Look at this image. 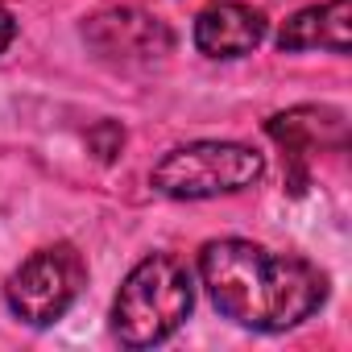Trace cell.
<instances>
[{
	"instance_id": "obj_8",
	"label": "cell",
	"mask_w": 352,
	"mask_h": 352,
	"mask_svg": "<svg viewBox=\"0 0 352 352\" xmlns=\"http://www.w3.org/2000/svg\"><path fill=\"white\" fill-rule=\"evenodd\" d=\"M87 145L96 149L100 162H112V157L120 153V145H124V129H120L116 120H100V124L87 133Z\"/></svg>"
},
{
	"instance_id": "obj_6",
	"label": "cell",
	"mask_w": 352,
	"mask_h": 352,
	"mask_svg": "<svg viewBox=\"0 0 352 352\" xmlns=\"http://www.w3.org/2000/svg\"><path fill=\"white\" fill-rule=\"evenodd\" d=\"M265 38V13L241 0H216L195 17V46L208 58H245Z\"/></svg>"
},
{
	"instance_id": "obj_7",
	"label": "cell",
	"mask_w": 352,
	"mask_h": 352,
	"mask_svg": "<svg viewBox=\"0 0 352 352\" xmlns=\"http://www.w3.org/2000/svg\"><path fill=\"white\" fill-rule=\"evenodd\" d=\"M348 25H352V0H323V5L298 9L282 30L278 46L282 50H331L348 54Z\"/></svg>"
},
{
	"instance_id": "obj_4",
	"label": "cell",
	"mask_w": 352,
	"mask_h": 352,
	"mask_svg": "<svg viewBox=\"0 0 352 352\" xmlns=\"http://www.w3.org/2000/svg\"><path fill=\"white\" fill-rule=\"evenodd\" d=\"M83 282H87L83 257L71 245H50V249H38L34 257H25L13 270V278L5 286V298H9L13 315L25 319L30 327H50L54 319H63L71 311Z\"/></svg>"
},
{
	"instance_id": "obj_9",
	"label": "cell",
	"mask_w": 352,
	"mask_h": 352,
	"mask_svg": "<svg viewBox=\"0 0 352 352\" xmlns=\"http://www.w3.org/2000/svg\"><path fill=\"white\" fill-rule=\"evenodd\" d=\"M13 38H17V21H13V13L5 5H0V54L13 46Z\"/></svg>"
},
{
	"instance_id": "obj_1",
	"label": "cell",
	"mask_w": 352,
	"mask_h": 352,
	"mask_svg": "<svg viewBox=\"0 0 352 352\" xmlns=\"http://www.w3.org/2000/svg\"><path fill=\"white\" fill-rule=\"evenodd\" d=\"M199 274L216 311L253 331L298 327L327 298V282L311 261L236 236L204 245Z\"/></svg>"
},
{
	"instance_id": "obj_5",
	"label": "cell",
	"mask_w": 352,
	"mask_h": 352,
	"mask_svg": "<svg viewBox=\"0 0 352 352\" xmlns=\"http://www.w3.org/2000/svg\"><path fill=\"white\" fill-rule=\"evenodd\" d=\"M83 42L96 50V58H104L112 67H124V71L153 67L174 46L170 30L157 17L141 13V9H104V13L87 17L83 21Z\"/></svg>"
},
{
	"instance_id": "obj_3",
	"label": "cell",
	"mask_w": 352,
	"mask_h": 352,
	"mask_svg": "<svg viewBox=\"0 0 352 352\" xmlns=\"http://www.w3.org/2000/svg\"><path fill=\"white\" fill-rule=\"evenodd\" d=\"M261 170H265L261 153L241 141H191L170 149L153 166L149 183L166 199H216L253 187Z\"/></svg>"
},
{
	"instance_id": "obj_2",
	"label": "cell",
	"mask_w": 352,
	"mask_h": 352,
	"mask_svg": "<svg viewBox=\"0 0 352 352\" xmlns=\"http://www.w3.org/2000/svg\"><path fill=\"white\" fill-rule=\"evenodd\" d=\"M191 302H195L191 270L170 253H149L129 270V278L116 290L112 331L129 348H153L187 323Z\"/></svg>"
}]
</instances>
